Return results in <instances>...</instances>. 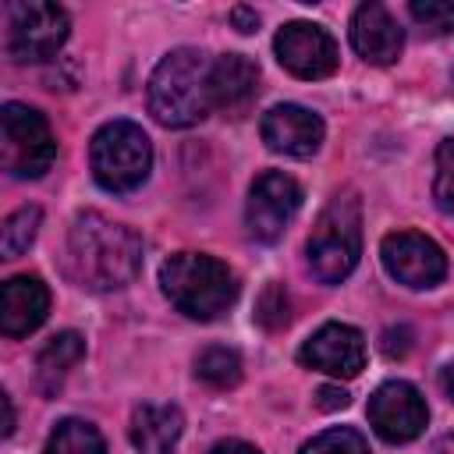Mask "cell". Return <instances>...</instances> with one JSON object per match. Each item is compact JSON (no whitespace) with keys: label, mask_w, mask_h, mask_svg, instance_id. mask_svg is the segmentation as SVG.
<instances>
[{"label":"cell","mask_w":454,"mask_h":454,"mask_svg":"<svg viewBox=\"0 0 454 454\" xmlns=\"http://www.w3.org/2000/svg\"><path fill=\"white\" fill-rule=\"evenodd\" d=\"M64 266L71 280L89 291H117L142 270V238L131 227L85 209L67 231Z\"/></svg>","instance_id":"1"},{"label":"cell","mask_w":454,"mask_h":454,"mask_svg":"<svg viewBox=\"0 0 454 454\" xmlns=\"http://www.w3.org/2000/svg\"><path fill=\"white\" fill-rule=\"evenodd\" d=\"M209 71H213V57L209 53H202L195 46L170 50L156 64V71L149 78V114L163 128H192V124H199L213 110Z\"/></svg>","instance_id":"2"},{"label":"cell","mask_w":454,"mask_h":454,"mask_svg":"<svg viewBox=\"0 0 454 454\" xmlns=\"http://www.w3.org/2000/svg\"><path fill=\"white\" fill-rule=\"evenodd\" d=\"M160 287L167 301L188 319H216L238 298V277L227 262L206 252H177L160 266Z\"/></svg>","instance_id":"3"},{"label":"cell","mask_w":454,"mask_h":454,"mask_svg":"<svg viewBox=\"0 0 454 454\" xmlns=\"http://www.w3.org/2000/svg\"><path fill=\"white\" fill-rule=\"evenodd\" d=\"M309 270L319 284H340L362 255V206L355 192H337L312 223L305 241Z\"/></svg>","instance_id":"4"},{"label":"cell","mask_w":454,"mask_h":454,"mask_svg":"<svg viewBox=\"0 0 454 454\" xmlns=\"http://www.w3.org/2000/svg\"><path fill=\"white\" fill-rule=\"evenodd\" d=\"M89 167L99 188L128 195L153 170V142L135 121H106L89 145Z\"/></svg>","instance_id":"5"},{"label":"cell","mask_w":454,"mask_h":454,"mask_svg":"<svg viewBox=\"0 0 454 454\" xmlns=\"http://www.w3.org/2000/svg\"><path fill=\"white\" fill-rule=\"evenodd\" d=\"M0 160L11 177H43L57 160V138L46 117L28 103H4L0 110Z\"/></svg>","instance_id":"6"},{"label":"cell","mask_w":454,"mask_h":454,"mask_svg":"<svg viewBox=\"0 0 454 454\" xmlns=\"http://www.w3.org/2000/svg\"><path fill=\"white\" fill-rule=\"evenodd\" d=\"M7 32H4V50L11 60L18 64H35V60H50L71 32L67 11L57 4H43V0H28V4H7Z\"/></svg>","instance_id":"7"},{"label":"cell","mask_w":454,"mask_h":454,"mask_svg":"<svg viewBox=\"0 0 454 454\" xmlns=\"http://www.w3.org/2000/svg\"><path fill=\"white\" fill-rule=\"evenodd\" d=\"M301 209V184L284 174V170H266L252 181L248 188V202H245V227L248 238L270 245L277 241L287 223L294 220V213Z\"/></svg>","instance_id":"8"},{"label":"cell","mask_w":454,"mask_h":454,"mask_svg":"<svg viewBox=\"0 0 454 454\" xmlns=\"http://www.w3.org/2000/svg\"><path fill=\"white\" fill-rule=\"evenodd\" d=\"M380 259H383V270L404 284V287H436L443 277H447V255L443 248L419 234V231H394L380 241Z\"/></svg>","instance_id":"9"},{"label":"cell","mask_w":454,"mask_h":454,"mask_svg":"<svg viewBox=\"0 0 454 454\" xmlns=\"http://www.w3.org/2000/svg\"><path fill=\"white\" fill-rule=\"evenodd\" d=\"M429 422L426 397L408 380H387L369 397V426L387 443H411Z\"/></svg>","instance_id":"10"},{"label":"cell","mask_w":454,"mask_h":454,"mask_svg":"<svg viewBox=\"0 0 454 454\" xmlns=\"http://www.w3.org/2000/svg\"><path fill=\"white\" fill-rule=\"evenodd\" d=\"M273 53L280 67L305 82L330 78L337 71V43L323 25L312 21H287L273 39Z\"/></svg>","instance_id":"11"},{"label":"cell","mask_w":454,"mask_h":454,"mask_svg":"<svg viewBox=\"0 0 454 454\" xmlns=\"http://www.w3.org/2000/svg\"><path fill=\"white\" fill-rule=\"evenodd\" d=\"M298 362L337 380H355L365 369V337L348 323H323L298 348Z\"/></svg>","instance_id":"12"},{"label":"cell","mask_w":454,"mask_h":454,"mask_svg":"<svg viewBox=\"0 0 454 454\" xmlns=\"http://www.w3.org/2000/svg\"><path fill=\"white\" fill-rule=\"evenodd\" d=\"M259 135H262L266 149H273V153H280V156L305 160V156H312V153L323 145L326 124H323V117L312 114L309 106L277 103V106H270V110L262 114Z\"/></svg>","instance_id":"13"},{"label":"cell","mask_w":454,"mask_h":454,"mask_svg":"<svg viewBox=\"0 0 454 454\" xmlns=\"http://www.w3.org/2000/svg\"><path fill=\"white\" fill-rule=\"evenodd\" d=\"M50 312V287L35 273H18L0 287V330L4 337H28Z\"/></svg>","instance_id":"14"},{"label":"cell","mask_w":454,"mask_h":454,"mask_svg":"<svg viewBox=\"0 0 454 454\" xmlns=\"http://www.w3.org/2000/svg\"><path fill=\"white\" fill-rule=\"evenodd\" d=\"M351 46L369 64H390L404 46V32L383 4L369 0V4H358L351 14Z\"/></svg>","instance_id":"15"},{"label":"cell","mask_w":454,"mask_h":454,"mask_svg":"<svg viewBox=\"0 0 454 454\" xmlns=\"http://www.w3.org/2000/svg\"><path fill=\"white\" fill-rule=\"evenodd\" d=\"M259 89V67L255 60H248L245 53H220L213 57V71H209V96L216 110L227 114H241Z\"/></svg>","instance_id":"16"},{"label":"cell","mask_w":454,"mask_h":454,"mask_svg":"<svg viewBox=\"0 0 454 454\" xmlns=\"http://www.w3.org/2000/svg\"><path fill=\"white\" fill-rule=\"evenodd\" d=\"M184 433V415L177 404H138L131 411V447L138 454H170Z\"/></svg>","instance_id":"17"},{"label":"cell","mask_w":454,"mask_h":454,"mask_svg":"<svg viewBox=\"0 0 454 454\" xmlns=\"http://www.w3.org/2000/svg\"><path fill=\"white\" fill-rule=\"evenodd\" d=\"M85 358V337L74 333V330H64V333H53L39 355H35V380L46 394H53L60 387V380Z\"/></svg>","instance_id":"18"},{"label":"cell","mask_w":454,"mask_h":454,"mask_svg":"<svg viewBox=\"0 0 454 454\" xmlns=\"http://www.w3.org/2000/svg\"><path fill=\"white\" fill-rule=\"evenodd\" d=\"M43 454H106L103 433L85 419H64L50 433Z\"/></svg>","instance_id":"19"},{"label":"cell","mask_w":454,"mask_h":454,"mask_svg":"<svg viewBox=\"0 0 454 454\" xmlns=\"http://www.w3.org/2000/svg\"><path fill=\"white\" fill-rule=\"evenodd\" d=\"M195 376L216 390H227V387H238L241 380V355L234 348H223V344H213L206 351H199L195 358Z\"/></svg>","instance_id":"20"},{"label":"cell","mask_w":454,"mask_h":454,"mask_svg":"<svg viewBox=\"0 0 454 454\" xmlns=\"http://www.w3.org/2000/svg\"><path fill=\"white\" fill-rule=\"evenodd\" d=\"M39 223H43V209L39 206L14 209L4 220V227H0V252H4V259H18L21 252H28V245L35 241Z\"/></svg>","instance_id":"21"},{"label":"cell","mask_w":454,"mask_h":454,"mask_svg":"<svg viewBox=\"0 0 454 454\" xmlns=\"http://www.w3.org/2000/svg\"><path fill=\"white\" fill-rule=\"evenodd\" d=\"M298 454H372V450L358 429L337 426V429H326V433L312 436L309 443H301Z\"/></svg>","instance_id":"22"},{"label":"cell","mask_w":454,"mask_h":454,"mask_svg":"<svg viewBox=\"0 0 454 454\" xmlns=\"http://www.w3.org/2000/svg\"><path fill=\"white\" fill-rule=\"evenodd\" d=\"M433 199L440 213L454 216V135L440 142L436 149V174H433Z\"/></svg>","instance_id":"23"},{"label":"cell","mask_w":454,"mask_h":454,"mask_svg":"<svg viewBox=\"0 0 454 454\" xmlns=\"http://www.w3.org/2000/svg\"><path fill=\"white\" fill-rule=\"evenodd\" d=\"M408 11L429 35H450L454 32V4L450 0H411Z\"/></svg>","instance_id":"24"},{"label":"cell","mask_w":454,"mask_h":454,"mask_svg":"<svg viewBox=\"0 0 454 454\" xmlns=\"http://www.w3.org/2000/svg\"><path fill=\"white\" fill-rule=\"evenodd\" d=\"M287 319H291L287 291H284V284H270V287L259 294L255 323H259V326H266V330H280V326H287Z\"/></svg>","instance_id":"25"},{"label":"cell","mask_w":454,"mask_h":454,"mask_svg":"<svg viewBox=\"0 0 454 454\" xmlns=\"http://www.w3.org/2000/svg\"><path fill=\"white\" fill-rule=\"evenodd\" d=\"M380 348L387 358H404L411 351V330L408 326H387L380 337Z\"/></svg>","instance_id":"26"},{"label":"cell","mask_w":454,"mask_h":454,"mask_svg":"<svg viewBox=\"0 0 454 454\" xmlns=\"http://www.w3.org/2000/svg\"><path fill=\"white\" fill-rule=\"evenodd\" d=\"M348 401H351V397H348V390H340V387H323V390H319V408H326V411H330V408H348Z\"/></svg>","instance_id":"27"},{"label":"cell","mask_w":454,"mask_h":454,"mask_svg":"<svg viewBox=\"0 0 454 454\" xmlns=\"http://www.w3.org/2000/svg\"><path fill=\"white\" fill-rule=\"evenodd\" d=\"M231 21L238 25V32H255L259 14H255L252 7H234V11H231Z\"/></svg>","instance_id":"28"},{"label":"cell","mask_w":454,"mask_h":454,"mask_svg":"<svg viewBox=\"0 0 454 454\" xmlns=\"http://www.w3.org/2000/svg\"><path fill=\"white\" fill-rule=\"evenodd\" d=\"M209 454H259L252 443H245V440H220Z\"/></svg>","instance_id":"29"},{"label":"cell","mask_w":454,"mask_h":454,"mask_svg":"<svg viewBox=\"0 0 454 454\" xmlns=\"http://www.w3.org/2000/svg\"><path fill=\"white\" fill-rule=\"evenodd\" d=\"M0 408H4L0 436H11V433H14V404H11V394H0Z\"/></svg>","instance_id":"30"},{"label":"cell","mask_w":454,"mask_h":454,"mask_svg":"<svg viewBox=\"0 0 454 454\" xmlns=\"http://www.w3.org/2000/svg\"><path fill=\"white\" fill-rule=\"evenodd\" d=\"M440 387H443V394H447V401L454 404V362H450V365H447V369L440 372Z\"/></svg>","instance_id":"31"},{"label":"cell","mask_w":454,"mask_h":454,"mask_svg":"<svg viewBox=\"0 0 454 454\" xmlns=\"http://www.w3.org/2000/svg\"><path fill=\"white\" fill-rule=\"evenodd\" d=\"M436 454H454V433H447V436L440 440V447H436Z\"/></svg>","instance_id":"32"},{"label":"cell","mask_w":454,"mask_h":454,"mask_svg":"<svg viewBox=\"0 0 454 454\" xmlns=\"http://www.w3.org/2000/svg\"><path fill=\"white\" fill-rule=\"evenodd\" d=\"M450 85H454V67H450Z\"/></svg>","instance_id":"33"}]
</instances>
